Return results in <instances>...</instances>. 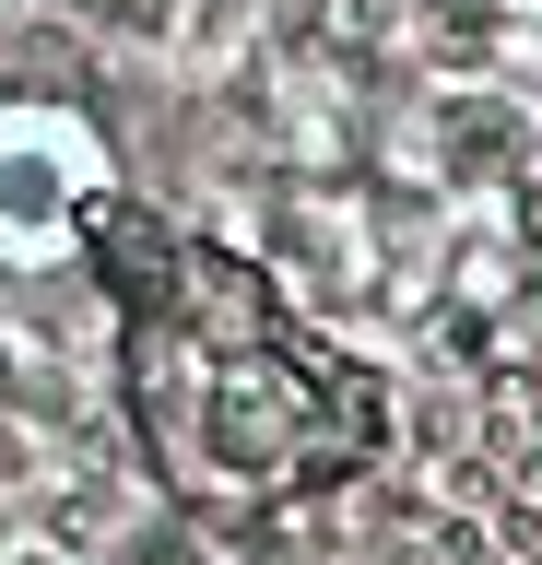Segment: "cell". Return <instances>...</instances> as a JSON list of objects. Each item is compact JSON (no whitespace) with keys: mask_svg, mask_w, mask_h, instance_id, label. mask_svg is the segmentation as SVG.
<instances>
[{"mask_svg":"<svg viewBox=\"0 0 542 565\" xmlns=\"http://www.w3.org/2000/svg\"><path fill=\"white\" fill-rule=\"evenodd\" d=\"M118 565H189V542H178V530H130V542H118Z\"/></svg>","mask_w":542,"mask_h":565,"instance_id":"3957f363","label":"cell"},{"mask_svg":"<svg viewBox=\"0 0 542 565\" xmlns=\"http://www.w3.org/2000/svg\"><path fill=\"white\" fill-rule=\"evenodd\" d=\"M118 212L107 130L60 95H0V271H60Z\"/></svg>","mask_w":542,"mask_h":565,"instance_id":"7a4b0ae2","label":"cell"},{"mask_svg":"<svg viewBox=\"0 0 542 565\" xmlns=\"http://www.w3.org/2000/svg\"><path fill=\"white\" fill-rule=\"evenodd\" d=\"M0 565H72V542H0Z\"/></svg>","mask_w":542,"mask_h":565,"instance_id":"5b68a950","label":"cell"},{"mask_svg":"<svg viewBox=\"0 0 542 565\" xmlns=\"http://www.w3.org/2000/svg\"><path fill=\"white\" fill-rule=\"evenodd\" d=\"M118 401L189 507H284L390 459V377H365L248 247L142 236L118 282Z\"/></svg>","mask_w":542,"mask_h":565,"instance_id":"6da1fadb","label":"cell"},{"mask_svg":"<svg viewBox=\"0 0 542 565\" xmlns=\"http://www.w3.org/2000/svg\"><path fill=\"white\" fill-rule=\"evenodd\" d=\"M0 483H36V436L24 424H0Z\"/></svg>","mask_w":542,"mask_h":565,"instance_id":"277c9868","label":"cell"}]
</instances>
